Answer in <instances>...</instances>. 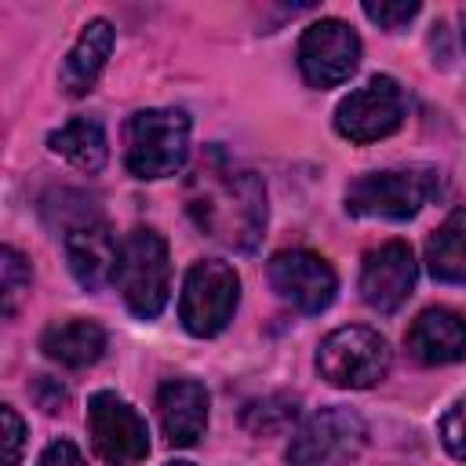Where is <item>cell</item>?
<instances>
[{"label":"cell","instance_id":"6da1fadb","mask_svg":"<svg viewBox=\"0 0 466 466\" xmlns=\"http://www.w3.org/2000/svg\"><path fill=\"white\" fill-rule=\"evenodd\" d=\"M186 211L211 240L233 251H251L266 233V186L255 171L211 146L186 182Z\"/></svg>","mask_w":466,"mask_h":466},{"label":"cell","instance_id":"7a4b0ae2","mask_svg":"<svg viewBox=\"0 0 466 466\" xmlns=\"http://www.w3.org/2000/svg\"><path fill=\"white\" fill-rule=\"evenodd\" d=\"M441 193H444V175L433 164L386 167V171H368L346 186V211L357 218L404 222Z\"/></svg>","mask_w":466,"mask_h":466},{"label":"cell","instance_id":"3957f363","mask_svg":"<svg viewBox=\"0 0 466 466\" xmlns=\"http://www.w3.org/2000/svg\"><path fill=\"white\" fill-rule=\"evenodd\" d=\"M124 306L138 317V320H157L160 309L167 306L171 295V255H167V240L149 229L138 226L120 240V262H116V277H113Z\"/></svg>","mask_w":466,"mask_h":466},{"label":"cell","instance_id":"277c9868","mask_svg":"<svg viewBox=\"0 0 466 466\" xmlns=\"http://www.w3.org/2000/svg\"><path fill=\"white\" fill-rule=\"evenodd\" d=\"M189 157V116L182 109H138L124 131V164L135 178H167Z\"/></svg>","mask_w":466,"mask_h":466},{"label":"cell","instance_id":"5b68a950","mask_svg":"<svg viewBox=\"0 0 466 466\" xmlns=\"http://www.w3.org/2000/svg\"><path fill=\"white\" fill-rule=\"evenodd\" d=\"M390 342L364 324L335 328L317 350V371L339 390H368L390 375Z\"/></svg>","mask_w":466,"mask_h":466},{"label":"cell","instance_id":"8992f818","mask_svg":"<svg viewBox=\"0 0 466 466\" xmlns=\"http://www.w3.org/2000/svg\"><path fill=\"white\" fill-rule=\"evenodd\" d=\"M240 302V277L222 258H200L186 269L182 295H178V320L189 335L211 339L218 335Z\"/></svg>","mask_w":466,"mask_h":466},{"label":"cell","instance_id":"52a82bcc","mask_svg":"<svg viewBox=\"0 0 466 466\" xmlns=\"http://www.w3.org/2000/svg\"><path fill=\"white\" fill-rule=\"evenodd\" d=\"M368 444V426L353 408L331 404L313 411L288 441L291 466H350Z\"/></svg>","mask_w":466,"mask_h":466},{"label":"cell","instance_id":"ba28073f","mask_svg":"<svg viewBox=\"0 0 466 466\" xmlns=\"http://www.w3.org/2000/svg\"><path fill=\"white\" fill-rule=\"evenodd\" d=\"M404 116H408L404 87L393 76L379 73L335 106V131L357 146H368V142L393 135L404 124Z\"/></svg>","mask_w":466,"mask_h":466},{"label":"cell","instance_id":"9c48e42d","mask_svg":"<svg viewBox=\"0 0 466 466\" xmlns=\"http://www.w3.org/2000/svg\"><path fill=\"white\" fill-rule=\"evenodd\" d=\"M87 437L102 466H138L149 455L146 419L113 390H98L87 400Z\"/></svg>","mask_w":466,"mask_h":466},{"label":"cell","instance_id":"30bf717a","mask_svg":"<svg viewBox=\"0 0 466 466\" xmlns=\"http://www.w3.org/2000/svg\"><path fill=\"white\" fill-rule=\"evenodd\" d=\"M360 66V36L342 18H317L299 40V73L309 87H339Z\"/></svg>","mask_w":466,"mask_h":466},{"label":"cell","instance_id":"8fae6325","mask_svg":"<svg viewBox=\"0 0 466 466\" xmlns=\"http://www.w3.org/2000/svg\"><path fill=\"white\" fill-rule=\"evenodd\" d=\"M269 288L299 313H324L335 302L339 277L331 262L309 248H284L266 262Z\"/></svg>","mask_w":466,"mask_h":466},{"label":"cell","instance_id":"7c38bea8","mask_svg":"<svg viewBox=\"0 0 466 466\" xmlns=\"http://www.w3.org/2000/svg\"><path fill=\"white\" fill-rule=\"evenodd\" d=\"M415 251L404 240H386L379 248H371L360 262V299L375 309V313H397L411 291H415Z\"/></svg>","mask_w":466,"mask_h":466},{"label":"cell","instance_id":"4fadbf2b","mask_svg":"<svg viewBox=\"0 0 466 466\" xmlns=\"http://www.w3.org/2000/svg\"><path fill=\"white\" fill-rule=\"evenodd\" d=\"M62 248H66L69 273L76 277L80 288L98 291V288L113 284L116 262H120V240L102 218H87V222H76L73 229H66Z\"/></svg>","mask_w":466,"mask_h":466},{"label":"cell","instance_id":"5bb4252c","mask_svg":"<svg viewBox=\"0 0 466 466\" xmlns=\"http://www.w3.org/2000/svg\"><path fill=\"white\" fill-rule=\"evenodd\" d=\"M404 346L419 364H455L466 357V320L448 306H430L404 331Z\"/></svg>","mask_w":466,"mask_h":466},{"label":"cell","instance_id":"9a60e30c","mask_svg":"<svg viewBox=\"0 0 466 466\" xmlns=\"http://www.w3.org/2000/svg\"><path fill=\"white\" fill-rule=\"evenodd\" d=\"M157 415L167 444L189 448L208 430V390L197 379H167L157 390Z\"/></svg>","mask_w":466,"mask_h":466},{"label":"cell","instance_id":"2e32d148","mask_svg":"<svg viewBox=\"0 0 466 466\" xmlns=\"http://www.w3.org/2000/svg\"><path fill=\"white\" fill-rule=\"evenodd\" d=\"M113 44H116L113 25H109L106 18H91V22L80 29V36H76V44L69 47V55L62 58L58 87H62L69 98L87 95V91L98 84V76H102L109 55H113Z\"/></svg>","mask_w":466,"mask_h":466},{"label":"cell","instance_id":"e0dca14e","mask_svg":"<svg viewBox=\"0 0 466 466\" xmlns=\"http://www.w3.org/2000/svg\"><path fill=\"white\" fill-rule=\"evenodd\" d=\"M40 350L62 368H91L106 353V328L84 317L55 320L40 331Z\"/></svg>","mask_w":466,"mask_h":466},{"label":"cell","instance_id":"ac0fdd59","mask_svg":"<svg viewBox=\"0 0 466 466\" xmlns=\"http://www.w3.org/2000/svg\"><path fill=\"white\" fill-rule=\"evenodd\" d=\"M47 149L58 153L66 164H73L84 175H98L109 160V142H106V127L95 116H73L62 127H55L47 135Z\"/></svg>","mask_w":466,"mask_h":466},{"label":"cell","instance_id":"d6986e66","mask_svg":"<svg viewBox=\"0 0 466 466\" xmlns=\"http://www.w3.org/2000/svg\"><path fill=\"white\" fill-rule=\"evenodd\" d=\"M426 269L441 284H466V208H455L426 240Z\"/></svg>","mask_w":466,"mask_h":466},{"label":"cell","instance_id":"ffe728a7","mask_svg":"<svg viewBox=\"0 0 466 466\" xmlns=\"http://www.w3.org/2000/svg\"><path fill=\"white\" fill-rule=\"evenodd\" d=\"M295 415H299V400L288 397V393H277V397H266V400L251 404L244 411V426L251 433H273V430H284Z\"/></svg>","mask_w":466,"mask_h":466},{"label":"cell","instance_id":"44dd1931","mask_svg":"<svg viewBox=\"0 0 466 466\" xmlns=\"http://www.w3.org/2000/svg\"><path fill=\"white\" fill-rule=\"evenodd\" d=\"M0 280H4V317H15L22 295L29 291V262L11 244L0 251Z\"/></svg>","mask_w":466,"mask_h":466},{"label":"cell","instance_id":"7402d4cb","mask_svg":"<svg viewBox=\"0 0 466 466\" xmlns=\"http://www.w3.org/2000/svg\"><path fill=\"white\" fill-rule=\"evenodd\" d=\"M360 11L379 25V29H386V33H397V29H404L415 15H419V4L415 0H364L360 4Z\"/></svg>","mask_w":466,"mask_h":466},{"label":"cell","instance_id":"603a6c76","mask_svg":"<svg viewBox=\"0 0 466 466\" xmlns=\"http://www.w3.org/2000/svg\"><path fill=\"white\" fill-rule=\"evenodd\" d=\"M437 437H441V444H444L455 459L466 462V397H459V400L441 415Z\"/></svg>","mask_w":466,"mask_h":466},{"label":"cell","instance_id":"cb8c5ba5","mask_svg":"<svg viewBox=\"0 0 466 466\" xmlns=\"http://www.w3.org/2000/svg\"><path fill=\"white\" fill-rule=\"evenodd\" d=\"M36 466H87V462H84V455H80V448H76L73 441L58 437V441H51V444L44 448V455H40Z\"/></svg>","mask_w":466,"mask_h":466},{"label":"cell","instance_id":"d4e9b609","mask_svg":"<svg viewBox=\"0 0 466 466\" xmlns=\"http://www.w3.org/2000/svg\"><path fill=\"white\" fill-rule=\"evenodd\" d=\"M4 426H7V466L22 462V441H25V422L11 404H4Z\"/></svg>","mask_w":466,"mask_h":466},{"label":"cell","instance_id":"484cf974","mask_svg":"<svg viewBox=\"0 0 466 466\" xmlns=\"http://www.w3.org/2000/svg\"><path fill=\"white\" fill-rule=\"evenodd\" d=\"M459 25H462L459 33H462V44H466V7H459Z\"/></svg>","mask_w":466,"mask_h":466},{"label":"cell","instance_id":"4316f807","mask_svg":"<svg viewBox=\"0 0 466 466\" xmlns=\"http://www.w3.org/2000/svg\"><path fill=\"white\" fill-rule=\"evenodd\" d=\"M164 466H193V462H186V459H175V462H164Z\"/></svg>","mask_w":466,"mask_h":466}]
</instances>
